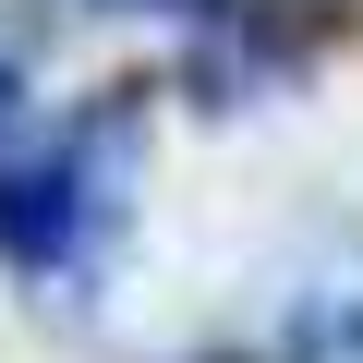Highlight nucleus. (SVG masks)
<instances>
[{
	"mask_svg": "<svg viewBox=\"0 0 363 363\" xmlns=\"http://www.w3.org/2000/svg\"><path fill=\"white\" fill-rule=\"evenodd\" d=\"M133 169H145V85H109L97 109H73L49 145L0 169V267L49 291L97 279V255L133 218Z\"/></svg>",
	"mask_w": 363,
	"mask_h": 363,
	"instance_id": "obj_1",
	"label": "nucleus"
},
{
	"mask_svg": "<svg viewBox=\"0 0 363 363\" xmlns=\"http://www.w3.org/2000/svg\"><path fill=\"white\" fill-rule=\"evenodd\" d=\"M13 97H25V37L0 25V121H13Z\"/></svg>",
	"mask_w": 363,
	"mask_h": 363,
	"instance_id": "obj_2",
	"label": "nucleus"
},
{
	"mask_svg": "<svg viewBox=\"0 0 363 363\" xmlns=\"http://www.w3.org/2000/svg\"><path fill=\"white\" fill-rule=\"evenodd\" d=\"M97 13H194L206 25V13H230V0H97Z\"/></svg>",
	"mask_w": 363,
	"mask_h": 363,
	"instance_id": "obj_3",
	"label": "nucleus"
}]
</instances>
